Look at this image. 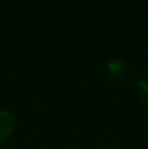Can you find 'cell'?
Masks as SVG:
<instances>
[{"label": "cell", "instance_id": "6da1fadb", "mask_svg": "<svg viewBox=\"0 0 148 149\" xmlns=\"http://www.w3.org/2000/svg\"><path fill=\"white\" fill-rule=\"evenodd\" d=\"M15 125V116L7 110H0V145L12 136Z\"/></svg>", "mask_w": 148, "mask_h": 149}]
</instances>
